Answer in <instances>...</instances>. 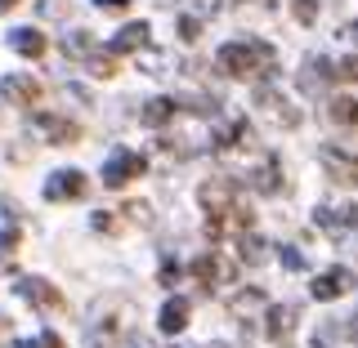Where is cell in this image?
I'll return each mask as SVG.
<instances>
[{
	"mask_svg": "<svg viewBox=\"0 0 358 348\" xmlns=\"http://www.w3.org/2000/svg\"><path fill=\"white\" fill-rule=\"evenodd\" d=\"M175 116H179L175 98H148V103H143V126H148V130H166Z\"/></svg>",
	"mask_w": 358,
	"mask_h": 348,
	"instance_id": "20",
	"label": "cell"
},
{
	"mask_svg": "<svg viewBox=\"0 0 358 348\" xmlns=\"http://www.w3.org/2000/svg\"><path fill=\"white\" fill-rule=\"evenodd\" d=\"M188 273H193L206 290H215V286H224V282H233V277H238V268L224 259L220 250H206V255H197V259H193V268H188Z\"/></svg>",
	"mask_w": 358,
	"mask_h": 348,
	"instance_id": "8",
	"label": "cell"
},
{
	"mask_svg": "<svg viewBox=\"0 0 358 348\" xmlns=\"http://www.w3.org/2000/svg\"><path fill=\"white\" fill-rule=\"evenodd\" d=\"M5 335H9V317H0V340H5Z\"/></svg>",
	"mask_w": 358,
	"mask_h": 348,
	"instance_id": "34",
	"label": "cell"
},
{
	"mask_svg": "<svg viewBox=\"0 0 358 348\" xmlns=\"http://www.w3.org/2000/svg\"><path fill=\"white\" fill-rule=\"evenodd\" d=\"M238 255H242V264H260V259H264L260 241H255L251 232H242V237H238Z\"/></svg>",
	"mask_w": 358,
	"mask_h": 348,
	"instance_id": "24",
	"label": "cell"
},
{
	"mask_svg": "<svg viewBox=\"0 0 358 348\" xmlns=\"http://www.w3.org/2000/svg\"><path fill=\"white\" fill-rule=\"evenodd\" d=\"M229 312L242 321V326H251L255 317H264V312H268V304H264V290H260V286H242L238 295L229 299Z\"/></svg>",
	"mask_w": 358,
	"mask_h": 348,
	"instance_id": "11",
	"label": "cell"
},
{
	"mask_svg": "<svg viewBox=\"0 0 358 348\" xmlns=\"http://www.w3.org/2000/svg\"><path fill=\"white\" fill-rule=\"evenodd\" d=\"M251 188H255V192H264V197H273L278 188H282V165H278L273 152H260L251 161Z\"/></svg>",
	"mask_w": 358,
	"mask_h": 348,
	"instance_id": "10",
	"label": "cell"
},
{
	"mask_svg": "<svg viewBox=\"0 0 358 348\" xmlns=\"http://www.w3.org/2000/svg\"><path fill=\"white\" fill-rule=\"evenodd\" d=\"M354 290V273L350 268H327V273H318V282L309 286V295L318 299V304H331V299L350 295Z\"/></svg>",
	"mask_w": 358,
	"mask_h": 348,
	"instance_id": "9",
	"label": "cell"
},
{
	"mask_svg": "<svg viewBox=\"0 0 358 348\" xmlns=\"http://www.w3.org/2000/svg\"><path fill=\"white\" fill-rule=\"evenodd\" d=\"M9 5H18V0H0V9H9Z\"/></svg>",
	"mask_w": 358,
	"mask_h": 348,
	"instance_id": "36",
	"label": "cell"
},
{
	"mask_svg": "<svg viewBox=\"0 0 358 348\" xmlns=\"http://www.w3.org/2000/svg\"><path fill=\"white\" fill-rule=\"evenodd\" d=\"M197 201H201V210H206V232H215L220 223L242 206L238 201V179L233 174H210L206 183L197 188Z\"/></svg>",
	"mask_w": 358,
	"mask_h": 348,
	"instance_id": "2",
	"label": "cell"
},
{
	"mask_svg": "<svg viewBox=\"0 0 358 348\" xmlns=\"http://www.w3.org/2000/svg\"><path fill=\"white\" fill-rule=\"evenodd\" d=\"M197 36H201V18L184 14V18H179V40H197Z\"/></svg>",
	"mask_w": 358,
	"mask_h": 348,
	"instance_id": "29",
	"label": "cell"
},
{
	"mask_svg": "<svg viewBox=\"0 0 358 348\" xmlns=\"http://www.w3.org/2000/svg\"><path fill=\"white\" fill-rule=\"evenodd\" d=\"M14 348H63V340L54 331H41L36 340H14Z\"/></svg>",
	"mask_w": 358,
	"mask_h": 348,
	"instance_id": "27",
	"label": "cell"
},
{
	"mask_svg": "<svg viewBox=\"0 0 358 348\" xmlns=\"http://www.w3.org/2000/svg\"><path fill=\"white\" fill-rule=\"evenodd\" d=\"M278 259H282L291 273H305L309 259H305V250H291V245H278Z\"/></svg>",
	"mask_w": 358,
	"mask_h": 348,
	"instance_id": "25",
	"label": "cell"
},
{
	"mask_svg": "<svg viewBox=\"0 0 358 348\" xmlns=\"http://www.w3.org/2000/svg\"><path fill=\"white\" fill-rule=\"evenodd\" d=\"M255 112H260L268 126H278V130H296L300 126V107L287 103L273 85H255Z\"/></svg>",
	"mask_w": 358,
	"mask_h": 348,
	"instance_id": "5",
	"label": "cell"
},
{
	"mask_svg": "<svg viewBox=\"0 0 358 348\" xmlns=\"http://www.w3.org/2000/svg\"><path fill=\"white\" fill-rule=\"evenodd\" d=\"M345 36H350V40L358 45V22H350V27H345Z\"/></svg>",
	"mask_w": 358,
	"mask_h": 348,
	"instance_id": "33",
	"label": "cell"
},
{
	"mask_svg": "<svg viewBox=\"0 0 358 348\" xmlns=\"http://www.w3.org/2000/svg\"><path fill=\"white\" fill-rule=\"evenodd\" d=\"M143 170H148V161H143L139 152L121 148V152H112L108 161H103V188H112V192H117L121 183H130V179H139Z\"/></svg>",
	"mask_w": 358,
	"mask_h": 348,
	"instance_id": "7",
	"label": "cell"
},
{
	"mask_svg": "<svg viewBox=\"0 0 358 348\" xmlns=\"http://www.w3.org/2000/svg\"><path fill=\"white\" fill-rule=\"evenodd\" d=\"M291 14L305 22V27H313V18H318V0H291Z\"/></svg>",
	"mask_w": 358,
	"mask_h": 348,
	"instance_id": "28",
	"label": "cell"
},
{
	"mask_svg": "<svg viewBox=\"0 0 358 348\" xmlns=\"http://www.w3.org/2000/svg\"><path fill=\"white\" fill-rule=\"evenodd\" d=\"M291 326H296V308H287V304H273L264 312V335L273 344H287L291 340Z\"/></svg>",
	"mask_w": 358,
	"mask_h": 348,
	"instance_id": "18",
	"label": "cell"
},
{
	"mask_svg": "<svg viewBox=\"0 0 358 348\" xmlns=\"http://www.w3.org/2000/svg\"><path fill=\"white\" fill-rule=\"evenodd\" d=\"M224 76H238V81H251V76H273V45L264 40H224L215 54Z\"/></svg>",
	"mask_w": 358,
	"mask_h": 348,
	"instance_id": "1",
	"label": "cell"
},
{
	"mask_svg": "<svg viewBox=\"0 0 358 348\" xmlns=\"http://www.w3.org/2000/svg\"><path fill=\"white\" fill-rule=\"evenodd\" d=\"M36 130L50 143H59V148H67V143L81 139V126H76V121H67V116H54V112H50V116H36Z\"/></svg>",
	"mask_w": 358,
	"mask_h": 348,
	"instance_id": "16",
	"label": "cell"
},
{
	"mask_svg": "<svg viewBox=\"0 0 358 348\" xmlns=\"http://www.w3.org/2000/svg\"><path fill=\"white\" fill-rule=\"evenodd\" d=\"M175 277H179V268L166 264V268H162V286H175Z\"/></svg>",
	"mask_w": 358,
	"mask_h": 348,
	"instance_id": "31",
	"label": "cell"
},
{
	"mask_svg": "<svg viewBox=\"0 0 358 348\" xmlns=\"http://www.w3.org/2000/svg\"><path fill=\"white\" fill-rule=\"evenodd\" d=\"M94 5H99V9H126L130 0H94Z\"/></svg>",
	"mask_w": 358,
	"mask_h": 348,
	"instance_id": "32",
	"label": "cell"
},
{
	"mask_svg": "<svg viewBox=\"0 0 358 348\" xmlns=\"http://www.w3.org/2000/svg\"><path fill=\"white\" fill-rule=\"evenodd\" d=\"M9 50H18L22 59H41V54H45V31H36V27L9 31Z\"/></svg>",
	"mask_w": 358,
	"mask_h": 348,
	"instance_id": "21",
	"label": "cell"
},
{
	"mask_svg": "<svg viewBox=\"0 0 358 348\" xmlns=\"http://www.w3.org/2000/svg\"><path fill=\"white\" fill-rule=\"evenodd\" d=\"M327 121H331V126H358V98L336 94L327 103Z\"/></svg>",
	"mask_w": 358,
	"mask_h": 348,
	"instance_id": "22",
	"label": "cell"
},
{
	"mask_svg": "<svg viewBox=\"0 0 358 348\" xmlns=\"http://www.w3.org/2000/svg\"><path fill=\"white\" fill-rule=\"evenodd\" d=\"M85 340L90 348H112L121 340V304L112 295H103L94 308H90V317H85Z\"/></svg>",
	"mask_w": 358,
	"mask_h": 348,
	"instance_id": "3",
	"label": "cell"
},
{
	"mask_svg": "<svg viewBox=\"0 0 358 348\" xmlns=\"http://www.w3.org/2000/svg\"><path fill=\"white\" fill-rule=\"evenodd\" d=\"M188 312H193V308H188V299L184 295H171L162 304V312H157V331H162V335H179V331L188 326Z\"/></svg>",
	"mask_w": 358,
	"mask_h": 348,
	"instance_id": "15",
	"label": "cell"
},
{
	"mask_svg": "<svg viewBox=\"0 0 358 348\" xmlns=\"http://www.w3.org/2000/svg\"><path fill=\"white\" fill-rule=\"evenodd\" d=\"M318 156H322V165L331 170V179H336V183H358V156L341 152V148H322Z\"/></svg>",
	"mask_w": 358,
	"mask_h": 348,
	"instance_id": "17",
	"label": "cell"
},
{
	"mask_svg": "<svg viewBox=\"0 0 358 348\" xmlns=\"http://www.w3.org/2000/svg\"><path fill=\"white\" fill-rule=\"evenodd\" d=\"M14 295L27 299L36 312H63V295L59 286H50L45 277H14Z\"/></svg>",
	"mask_w": 358,
	"mask_h": 348,
	"instance_id": "6",
	"label": "cell"
},
{
	"mask_svg": "<svg viewBox=\"0 0 358 348\" xmlns=\"http://www.w3.org/2000/svg\"><path fill=\"white\" fill-rule=\"evenodd\" d=\"M162 5H171V0H162Z\"/></svg>",
	"mask_w": 358,
	"mask_h": 348,
	"instance_id": "37",
	"label": "cell"
},
{
	"mask_svg": "<svg viewBox=\"0 0 358 348\" xmlns=\"http://www.w3.org/2000/svg\"><path fill=\"white\" fill-rule=\"evenodd\" d=\"M148 22H126V27L112 36V50L117 54H134V50H148Z\"/></svg>",
	"mask_w": 358,
	"mask_h": 348,
	"instance_id": "19",
	"label": "cell"
},
{
	"mask_svg": "<svg viewBox=\"0 0 358 348\" xmlns=\"http://www.w3.org/2000/svg\"><path fill=\"white\" fill-rule=\"evenodd\" d=\"M350 340H354V348H358V326H350Z\"/></svg>",
	"mask_w": 358,
	"mask_h": 348,
	"instance_id": "35",
	"label": "cell"
},
{
	"mask_svg": "<svg viewBox=\"0 0 358 348\" xmlns=\"http://www.w3.org/2000/svg\"><path fill=\"white\" fill-rule=\"evenodd\" d=\"M336 340H341V326H318L313 331V348H331Z\"/></svg>",
	"mask_w": 358,
	"mask_h": 348,
	"instance_id": "30",
	"label": "cell"
},
{
	"mask_svg": "<svg viewBox=\"0 0 358 348\" xmlns=\"http://www.w3.org/2000/svg\"><path fill=\"white\" fill-rule=\"evenodd\" d=\"M336 81L358 85V54H350V59H341V63H336Z\"/></svg>",
	"mask_w": 358,
	"mask_h": 348,
	"instance_id": "26",
	"label": "cell"
},
{
	"mask_svg": "<svg viewBox=\"0 0 358 348\" xmlns=\"http://www.w3.org/2000/svg\"><path fill=\"white\" fill-rule=\"evenodd\" d=\"M0 98L14 107H31V103H41V81H31V76H5L0 81Z\"/></svg>",
	"mask_w": 358,
	"mask_h": 348,
	"instance_id": "13",
	"label": "cell"
},
{
	"mask_svg": "<svg viewBox=\"0 0 358 348\" xmlns=\"http://www.w3.org/2000/svg\"><path fill=\"white\" fill-rule=\"evenodd\" d=\"M63 45H67V54H72L76 63H85L90 76H99V81L117 76V50H112V45H108V50H99V45L90 40V36H81V31H72Z\"/></svg>",
	"mask_w": 358,
	"mask_h": 348,
	"instance_id": "4",
	"label": "cell"
},
{
	"mask_svg": "<svg viewBox=\"0 0 358 348\" xmlns=\"http://www.w3.org/2000/svg\"><path fill=\"white\" fill-rule=\"evenodd\" d=\"M14 255H18V228H0V273L14 268Z\"/></svg>",
	"mask_w": 358,
	"mask_h": 348,
	"instance_id": "23",
	"label": "cell"
},
{
	"mask_svg": "<svg viewBox=\"0 0 358 348\" xmlns=\"http://www.w3.org/2000/svg\"><path fill=\"white\" fill-rule=\"evenodd\" d=\"M85 197V174L81 170H54L45 183V201H76Z\"/></svg>",
	"mask_w": 358,
	"mask_h": 348,
	"instance_id": "12",
	"label": "cell"
},
{
	"mask_svg": "<svg viewBox=\"0 0 358 348\" xmlns=\"http://www.w3.org/2000/svg\"><path fill=\"white\" fill-rule=\"evenodd\" d=\"M313 219H318V228L327 232V237H350V232L358 228V210H331V206H318L313 210Z\"/></svg>",
	"mask_w": 358,
	"mask_h": 348,
	"instance_id": "14",
	"label": "cell"
}]
</instances>
